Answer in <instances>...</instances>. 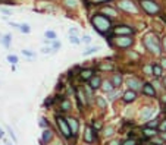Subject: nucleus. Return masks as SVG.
<instances>
[{"label": "nucleus", "mask_w": 166, "mask_h": 145, "mask_svg": "<svg viewBox=\"0 0 166 145\" xmlns=\"http://www.w3.org/2000/svg\"><path fill=\"white\" fill-rule=\"evenodd\" d=\"M82 142L85 144H91V145H99L100 144V132L94 131L88 122L84 123V131H82Z\"/></svg>", "instance_id": "0eeeda50"}, {"label": "nucleus", "mask_w": 166, "mask_h": 145, "mask_svg": "<svg viewBox=\"0 0 166 145\" xmlns=\"http://www.w3.org/2000/svg\"><path fill=\"white\" fill-rule=\"evenodd\" d=\"M140 8L147 15H157L160 13V5H157L154 0H140Z\"/></svg>", "instance_id": "9b49d317"}, {"label": "nucleus", "mask_w": 166, "mask_h": 145, "mask_svg": "<svg viewBox=\"0 0 166 145\" xmlns=\"http://www.w3.org/2000/svg\"><path fill=\"white\" fill-rule=\"evenodd\" d=\"M96 74L97 72H96V69H94V66H82L81 72L78 74V79H80V82L87 84Z\"/></svg>", "instance_id": "2eb2a0df"}, {"label": "nucleus", "mask_w": 166, "mask_h": 145, "mask_svg": "<svg viewBox=\"0 0 166 145\" xmlns=\"http://www.w3.org/2000/svg\"><path fill=\"white\" fill-rule=\"evenodd\" d=\"M53 125H55V128H56L57 136H60L62 141L69 142L71 139H72V135H71V131H69V126H68V122H66V117H65L63 114L55 113Z\"/></svg>", "instance_id": "7ed1b4c3"}, {"label": "nucleus", "mask_w": 166, "mask_h": 145, "mask_svg": "<svg viewBox=\"0 0 166 145\" xmlns=\"http://www.w3.org/2000/svg\"><path fill=\"white\" fill-rule=\"evenodd\" d=\"M50 47H52V50L56 53V50H59V48L62 47V44H60V41H59V40H53V41L50 43Z\"/></svg>", "instance_id": "a19ab883"}, {"label": "nucleus", "mask_w": 166, "mask_h": 145, "mask_svg": "<svg viewBox=\"0 0 166 145\" xmlns=\"http://www.w3.org/2000/svg\"><path fill=\"white\" fill-rule=\"evenodd\" d=\"M81 145H91V144H85V142H82V144H81Z\"/></svg>", "instance_id": "bf43d9fd"}, {"label": "nucleus", "mask_w": 166, "mask_h": 145, "mask_svg": "<svg viewBox=\"0 0 166 145\" xmlns=\"http://www.w3.org/2000/svg\"><path fill=\"white\" fill-rule=\"evenodd\" d=\"M8 145H12V144H8Z\"/></svg>", "instance_id": "052dcab7"}, {"label": "nucleus", "mask_w": 166, "mask_h": 145, "mask_svg": "<svg viewBox=\"0 0 166 145\" xmlns=\"http://www.w3.org/2000/svg\"><path fill=\"white\" fill-rule=\"evenodd\" d=\"M118 9H121V10H124V12H127V13H134V15H137L138 12H140V9H138V6L135 5V2L134 0H118Z\"/></svg>", "instance_id": "ddd939ff"}, {"label": "nucleus", "mask_w": 166, "mask_h": 145, "mask_svg": "<svg viewBox=\"0 0 166 145\" xmlns=\"http://www.w3.org/2000/svg\"><path fill=\"white\" fill-rule=\"evenodd\" d=\"M0 138H2V139L5 138V131H3L2 128H0Z\"/></svg>", "instance_id": "6e6d98bb"}, {"label": "nucleus", "mask_w": 166, "mask_h": 145, "mask_svg": "<svg viewBox=\"0 0 166 145\" xmlns=\"http://www.w3.org/2000/svg\"><path fill=\"white\" fill-rule=\"evenodd\" d=\"M154 114H156V107L153 106V104H143V106H140V109H138V120L141 122H147V120H150V119H153L154 117Z\"/></svg>", "instance_id": "9d476101"}, {"label": "nucleus", "mask_w": 166, "mask_h": 145, "mask_svg": "<svg viewBox=\"0 0 166 145\" xmlns=\"http://www.w3.org/2000/svg\"><path fill=\"white\" fill-rule=\"evenodd\" d=\"M107 43H109V45L113 48V50L127 52L135 44V38L131 37V35H116Z\"/></svg>", "instance_id": "20e7f679"}, {"label": "nucleus", "mask_w": 166, "mask_h": 145, "mask_svg": "<svg viewBox=\"0 0 166 145\" xmlns=\"http://www.w3.org/2000/svg\"><path fill=\"white\" fill-rule=\"evenodd\" d=\"M163 113H165V114H166V104H165V106H163Z\"/></svg>", "instance_id": "13d9d810"}, {"label": "nucleus", "mask_w": 166, "mask_h": 145, "mask_svg": "<svg viewBox=\"0 0 166 145\" xmlns=\"http://www.w3.org/2000/svg\"><path fill=\"white\" fill-rule=\"evenodd\" d=\"M151 66H153V63H140V65H138V67H140V70H141V74H143L144 76H149V78H153Z\"/></svg>", "instance_id": "bb28decb"}, {"label": "nucleus", "mask_w": 166, "mask_h": 145, "mask_svg": "<svg viewBox=\"0 0 166 145\" xmlns=\"http://www.w3.org/2000/svg\"><path fill=\"white\" fill-rule=\"evenodd\" d=\"M66 117V122H68V126H69V131H71V135H72V139L69 141V144L75 145L78 138H80V131H81V119L80 116H74V114H68L65 116Z\"/></svg>", "instance_id": "423d86ee"}, {"label": "nucleus", "mask_w": 166, "mask_h": 145, "mask_svg": "<svg viewBox=\"0 0 166 145\" xmlns=\"http://www.w3.org/2000/svg\"><path fill=\"white\" fill-rule=\"evenodd\" d=\"M121 95H122V91H121V88H118V89H113L112 92L106 94V100L109 103H115L116 100H121Z\"/></svg>", "instance_id": "a878e982"}, {"label": "nucleus", "mask_w": 166, "mask_h": 145, "mask_svg": "<svg viewBox=\"0 0 166 145\" xmlns=\"http://www.w3.org/2000/svg\"><path fill=\"white\" fill-rule=\"evenodd\" d=\"M159 136H160V138L166 142V132H159Z\"/></svg>", "instance_id": "5fc2aeb1"}, {"label": "nucleus", "mask_w": 166, "mask_h": 145, "mask_svg": "<svg viewBox=\"0 0 166 145\" xmlns=\"http://www.w3.org/2000/svg\"><path fill=\"white\" fill-rule=\"evenodd\" d=\"M55 106V95H50V97H47V98L43 101V107L44 109H50Z\"/></svg>", "instance_id": "c756f323"}, {"label": "nucleus", "mask_w": 166, "mask_h": 145, "mask_svg": "<svg viewBox=\"0 0 166 145\" xmlns=\"http://www.w3.org/2000/svg\"><path fill=\"white\" fill-rule=\"evenodd\" d=\"M122 145H138V138H125L122 139Z\"/></svg>", "instance_id": "e433bc0d"}, {"label": "nucleus", "mask_w": 166, "mask_h": 145, "mask_svg": "<svg viewBox=\"0 0 166 145\" xmlns=\"http://www.w3.org/2000/svg\"><path fill=\"white\" fill-rule=\"evenodd\" d=\"M94 106H96L102 113H106L107 107H109V101L104 98L103 95H96V97H94Z\"/></svg>", "instance_id": "aec40b11"}, {"label": "nucleus", "mask_w": 166, "mask_h": 145, "mask_svg": "<svg viewBox=\"0 0 166 145\" xmlns=\"http://www.w3.org/2000/svg\"><path fill=\"white\" fill-rule=\"evenodd\" d=\"M91 41H93V40H91V37H90V35H84L81 43H84V44H87V45H88V44H91Z\"/></svg>", "instance_id": "49530a36"}, {"label": "nucleus", "mask_w": 166, "mask_h": 145, "mask_svg": "<svg viewBox=\"0 0 166 145\" xmlns=\"http://www.w3.org/2000/svg\"><path fill=\"white\" fill-rule=\"evenodd\" d=\"M100 13L104 15V16H107L109 19H113V18L118 16V9L113 8V6H104V8H102Z\"/></svg>", "instance_id": "b1692460"}, {"label": "nucleus", "mask_w": 166, "mask_h": 145, "mask_svg": "<svg viewBox=\"0 0 166 145\" xmlns=\"http://www.w3.org/2000/svg\"><path fill=\"white\" fill-rule=\"evenodd\" d=\"M159 100H160V104L165 106V104H166V94H162V95L159 97Z\"/></svg>", "instance_id": "8fccbe9b"}, {"label": "nucleus", "mask_w": 166, "mask_h": 145, "mask_svg": "<svg viewBox=\"0 0 166 145\" xmlns=\"http://www.w3.org/2000/svg\"><path fill=\"white\" fill-rule=\"evenodd\" d=\"M140 135L143 136V138H146V139H151L153 136L159 135V131H157V129H153V128H146V126H143V128L140 129Z\"/></svg>", "instance_id": "5701e85b"}, {"label": "nucleus", "mask_w": 166, "mask_h": 145, "mask_svg": "<svg viewBox=\"0 0 166 145\" xmlns=\"http://www.w3.org/2000/svg\"><path fill=\"white\" fill-rule=\"evenodd\" d=\"M138 92L135 91H131V89H125L122 91V95H121V101L124 104H134L137 100H138Z\"/></svg>", "instance_id": "a211bd4d"}, {"label": "nucleus", "mask_w": 166, "mask_h": 145, "mask_svg": "<svg viewBox=\"0 0 166 145\" xmlns=\"http://www.w3.org/2000/svg\"><path fill=\"white\" fill-rule=\"evenodd\" d=\"M88 125H90L94 131L100 132V131L103 129V126H104V119H103V116H100V117H91L90 122H88Z\"/></svg>", "instance_id": "412c9836"}, {"label": "nucleus", "mask_w": 166, "mask_h": 145, "mask_svg": "<svg viewBox=\"0 0 166 145\" xmlns=\"http://www.w3.org/2000/svg\"><path fill=\"white\" fill-rule=\"evenodd\" d=\"M159 120H160V119H150V120H147V122L144 123V126H146V128L157 129V126H159Z\"/></svg>", "instance_id": "473e14b6"}, {"label": "nucleus", "mask_w": 166, "mask_h": 145, "mask_svg": "<svg viewBox=\"0 0 166 145\" xmlns=\"http://www.w3.org/2000/svg\"><path fill=\"white\" fill-rule=\"evenodd\" d=\"M160 65H162V67H163V70L166 69V56L163 57V56H160V62H159Z\"/></svg>", "instance_id": "de8ad7c7"}, {"label": "nucleus", "mask_w": 166, "mask_h": 145, "mask_svg": "<svg viewBox=\"0 0 166 145\" xmlns=\"http://www.w3.org/2000/svg\"><path fill=\"white\" fill-rule=\"evenodd\" d=\"M160 19H162V21L166 23V15H162V16H160Z\"/></svg>", "instance_id": "4d7b16f0"}, {"label": "nucleus", "mask_w": 166, "mask_h": 145, "mask_svg": "<svg viewBox=\"0 0 166 145\" xmlns=\"http://www.w3.org/2000/svg\"><path fill=\"white\" fill-rule=\"evenodd\" d=\"M160 82H162V87H163V89L166 91V75H163V76L160 78Z\"/></svg>", "instance_id": "3c124183"}, {"label": "nucleus", "mask_w": 166, "mask_h": 145, "mask_svg": "<svg viewBox=\"0 0 166 145\" xmlns=\"http://www.w3.org/2000/svg\"><path fill=\"white\" fill-rule=\"evenodd\" d=\"M5 128H6V131H8V133H9V136L12 138V141H13V144H16V142H18V138H16V135H15V132L12 131V128H10L9 125H6Z\"/></svg>", "instance_id": "58836bf2"}, {"label": "nucleus", "mask_w": 166, "mask_h": 145, "mask_svg": "<svg viewBox=\"0 0 166 145\" xmlns=\"http://www.w3.org/2000/svg\"><path fill=\"white\" fill-rule=\"evenodd\" d=\"M22 56H25L28 59H34L35 57V53L31 52V50H22Z\"/></svg>", "instance_id": "37998d69"}, {"label": "nucleus", "mask_w": 166, "mask_h": 145, "mask_svg": "<svg viewBox=\"0 0 166 145\" xmlns=\"http://www.w3.org/2000/svg\"><path fill=\"white\" fill-rule=\"evenodd\" d=\"M63 5L68 9H77L78 8V0H63Z\"/></svg>", "instance_id": "72a5a7b5"}, {"label": "nucleus", "mask_w": 166, "mask_h": 145, "mask_svg": "<svg viewBox=\"0 0 166 145\" xmlns=\"http://www.w3.org/2000/svg\"><path fill=\"white\" fill-rule=\"evenodd\" d=\"M55 106L57 107L56 113L63 114V116L72 114V111H74L72 100H71L69 97H66L65 94H55Z\"/></svg>", "instance_id": "39448f33"}, {"label": "nucleus", "mask_w": 166, "mask_h": 145, "mask_svg": "<svg viewBox=\"0 0 166 145\" xmlns=\"http://www.w3.org/2000/svg\"><path fill=\"white\" fill-rule=\"evenodd\" d=\"M38 125H40V128H41V129L52 128V123H50V120L47 119L46 116H41V117H40V123H38Z\"/></svg>", "instance_id": "c85d7f7f"}, {"label": "nucleus", "mask_w": 166, "mask_h": 145, "mask_svg": "<svg viewBox=\"0 0 166 145\" xmlns=\"http://www.w3.org/2000/svg\"><path fill=\"white\" fill-rule=\"evenodd\" d=\"M41 53H43V54H53L55 52L52 50L50 45H47V47H43V48H41Z\"/></svg>", "instance_id": "a18cd8bd"}, {"label": "nucleus", "mask_w": 166, "mask_h": 145, "mask_svg": "<svg viewBox=\"0 0 166 145\" xmlns=\"http://www.w3.org/2000/svg\"><path fill=\"white\" fill-rule=\"evenodd\" d=\"M44 35H46V38H47V40H50V41L56 40V37H57L55 31H46V32H44Z\"/></svg>", "instance_id": "79ce46f5"}, {"label": "nucleus", "mask_w": 166, "mask_h": 145, "mask_svg": "<svg viewBox=\"0 0 166 145\" xmlns=\"http://www.w3.org/2000/svg\"><path fill=\"white\" fill-rule=\"evenodd\" d=\"M124 85L127 87V89H131V91H135V92L140 94L141 88H143V85H144V79L141 78V76H138V75L131 74V75H128L125 78Z\"/></svg>", "instance_id": "6e6552de"}, {"label": "nucleus", "mask_w": 166, "mask_h": 145, "mask_svg": "<svg viewBox=\"0 0 166 145\" xmlns=\"http://www.w3.org/2000/svg\"><path fill=\"white\" fill-rule=\"evenodd\" d=\"M93 5H99V3H106V2H112V0H90Z\"/></svg>", "instance_id": "09e8293b"}, {"label": "nucleus", "mask_w": 166, "mask_h": 145, "mask_svg": "<svg viewBox=\"0 0 166 145\" xmlns=\"http://www.w3.org/2000/svg\"><path fill=\"white\" fill-rule=\"evenodd\" d=\"M0 10H2L3 13H6V15H12V12H10L9 9H6V8H2V9H0Z\"/></svg>", "instance_id": "864d4df0"}, {"label": "nucleus", "mask_w": 166, "mask_h": 145, "mask_svg": "<svg viewBox=\"0 0 166 145\" xmlns=\"http://www.w3.org/2000/svg\"><path fill=\"white\" fill-rule=\"evenodd\" d=\"M112 34H113V37H116V35H131V37H134L137 34V30L134 27L121 23V25H115L112 28Z\"/></svg>", "instance_id": "f8f14e48"}, {"label": "nucleus", "mask_w": 166, "mask_h": 145, "mask_svg": "<svg viewBox=\"0 0 166 145\" xmlns=\"http://www.w3.org/2000/svg\"><path fill=\"white\" fill-rule=\"evenodd\" d=\"M94 69H96L97 74H102V72H106V74H112V72H116L118 69V63L112 62L110 59H106V60H102V62H97L94 65Z\"/></svg>", "instance_id": "1a4fd4ad"}, {"label": "nucleus", "mask_w": 166, "mask_h": 145, "mask_svg": "<svg viewBox=\"0 0 166 145\" xmlns=\"http://www.w3.org/2000/svg\"><path fill=\"white\" fill-rule=\"evenodd\" d=\"M100 89L104 92V94H109V92H112L115 88H113V85H112V82L109 81V78H103V81H102V87H100Z\"/></svg>", "instance_id": "cd10ccee"}, {"label": "nucleus", "mask_w": 166, "mask_h": 145, "mask_svg": "<svg viewBox=\"0 0 166 145\" xmlns=\"http://www.w3.org/2000/svg\"><path fill=\"white\" fill-rule=\"evenodd\" d=\"M90 22L93 28L96 30L99 34H102L103 37H106L109 32H112V19H109L107 16L102 15V13H94L91 18H90Z\"/></svg>", "instance_id": "f03ea898"}, {"label": "nucleus", "mask_w": 166, "mask_h": 145, "mask_svg": "<svg viewBox=\"0 0 166 145\" xmlns=\"http://www.w3.org/2000/svg\"><path fill=\"white\" fill-rule=\"evenodd\" d=\"M57 133L53 128H47L41 131V136H40V144L41 145H52L53 141L56 139Z\"/></svg>", "instance_id": "4468645a"}, {"label": "nucleus", "mask_w": 166, "mask_h": 145, "mask_svg": "<svg viewBox=\"0 0 166 145\" xmlns=\"http://www.w3.org/2000/svg\"><path fill=\"white\" fill-rule=\"evenodd\" d=\"M116 133H118V129H116V126H115V125H112V123L104 125V126H103V129L100 131V136H102V138H104V139H110V138L116 136Z\"/></svg>", "instance_id": "6ab92c4d"}, {"label": "nucleus", "mask_w": 166, "mask_h": 145, "mask_svg": "<svg viewBox=\"0 0 166 145\" xmlns=\"http://www.w3.org/2000/svg\"><path fill=\"white\" fill-rule=\"evenodd\" d=\"M102 81H103V76L100 75V74H96L94 75L87 84L90 85V88H93L94 91H99L100 89V87H102Z\"/></svg>", "instance_id": "4be33fe9"}, {"label": "nucleus", "mask_w": 166, "mask_h": 145, "mask_svg": "<svg viewBox=\"0 0 166 145\" xmlns=\"http://www.w3.org/2000/svg\"><path fill=\"white\" fill-rule=\"evenodd\" d=\"M151 74H153V78L154 79H160L163 76V67L159 62H153V66H151Z\"/></svg>", "instance_id": "393cba45"}, {"label": "nucleus", "mask_w": 166, "mask_h": 145, "mask_svg": "<svg viewBox=\"0 0 166 145\" xmlns=\"http://www.w3.org/2000/svg\"><path fill=\"white\" fill-rule=\"evenodd\" d=\"M104 145H122V139H119L118 136H113L110 139H106Z\"/></svg>", "instance_id": "f704fd0d"}, {"label": "nucleus", "mask_w": 166, "mask_h": 145, "mask_svg": "<svg viewBox=\"0 0 166 145\" xmlns=\"http://www.w3.org/2000/svg\"><path fill=\"white\" fill-rule=\"evenodd\" d=\"M162 50H163V52L166 53V35H165L163 38H162Z\"/></svg>", "instance_id": "603ef678"}, {"label": "nucleus", "mask_w": 166, "mask_h": 145, "mask_svg": "<svg viewBox=\"0 0 166 145\" xmlns=\"http://www.w3.org/2000/svg\"><path fill=\"white\" fill-rule=\"evenodd\" d=\"M0 41H2V44L5 45V48H9L10 43H12V35L10 34H5L2 38H0Z\"/></svg>", "instance_id": "7c9ffc66"}, {"label": "nucleus", "mask_w": 166, "mask_h": 145, "mask_svg": "<svg viewBox=\"0 0 166 145\" xmlns=\"http://www.w3.org/2000/svg\"><path fill=\"white\" fill-rule=\"evenodd\" d=\"M99 50H102V47H100V45L88 47L85 52H82V56H91V54H94V53H96V52H99Z\"/></svg>", "instance_id": "2f4dec72"}, {"label": "nucleus", "mask_w": 166, "mask_h": 145, "mask_svg": "<svg viewBox=\"0 0 166 145\" xmlns=\"http://www.w3.org/2000/svg\"><path fill=\"white\" fill-rule=\"evenodd\" d=\"M157 131H159V132H166V117L159 120V126H157Z\"/></svg>", "instance_id": "ea45409f"}, {"label": "nucleus", "mask_w": 166, "mask_h": 145, "mask_svg": "<svg viewBox=\"0 0 166 145\" xmlns=\"http://www.w3.org/2000/svg\"><path fill=\"white\" fill-rule=\"evenodd\" d=\"M18 30H19L21 32H24V34H30V32H31V28H30L28 23H19Z\"/></svg>", "instance_id": "4c0bfd02"}, {"label": "nucleus", "mask_w": 166, "mask_h": 145, "mask_svg": "<svg viewBox=\"0 0 166 145\" xmlns=\"http://www.w3.org/2000/svg\"><path fill=\"white\" fill-rule=\"evenodd\" d=\"M143 45L146 48V52L149 54H151V56L160 57L162 53H163V50H162V41L157 37V34H154V32H147L143 37Z\"/></svg>", "instance_id": "f257e3e1"}, {"label": "nucleus", "mask_w": 166, "mask_h": 145, "mask_svg": "<svg viewBox=\"0 0 166 145\" xmlns=\"http://www.w3.org/2000/svg\"><path fill=\"white\" fill-rule=\"evenodd\" d=\"M140 94L143 95V97H147V98H151V100L157 98V91L151 85V82H144V85H143V88H141Z\"/></svg>", "instance_id": "f3484780"}, {"label": "nucleus", "mask_w": 166, "mask_h": 145, "mask_svg": "<svg viewBox=\"0 0 166 145\" xmlns=\"http://www.w3.org/2000/svg\"><path fill=\"white\" fill-rule=\"evenodd\" d=\"M109 81L112 82L113 88L118 89V88H121L124 85V81H125V75H124V72H121L119 69H118L116 72H112L110 76H109Z\"/></svg>", "instance_id": "dca6fc26"}, {"label": "nucleus", "mask_w": 166, "mask_h": 145, "mask_svg": "<svg viewBox=\"0 0 166 145\" xmlns=\"http://www.w3.org/2000/svg\"><path fill=\"white\" fill-rule=\"evenodd\" d=\"M69 41L72 43V44H75V45L81 44V40L78 38V35H69Z\"/></svg>", "instance_id": "c03bdc74"}, {"label": "nucleus", "mask_w": 166, "mask_h": 145, "mask_svg": "<svg viewBox=\"0 0 166 145\" xmlns=\"http://www.w3.org/2000/svg\"><path fill=\"white\" fill-rule=\"evenodd\" d=\"M6 59H8V62L10 63V66H16V65H18V62H19V59H18V56H16V54H8V56H6Z\"/></svg>", "instance_id": "c9c22d12"}]
</instances>
